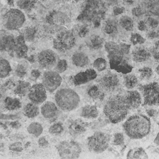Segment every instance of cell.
<instances>
[{
  "label": "cell",
  "instance_id": "1",
  "mask_svg": "<svg viewBox=\"0 0 159 159\" xmlns=\"http://www.w3.org/2000/svg\"><path fill=\"white\" fill-rule=\"evenodd\" d=\"M125 134L132 139H141L148 135L151 130V122L148 117L142 114L130 116L123 124Z\"/></svg>",
  "mask_w": 159,
  "mask_h": 159
},
{
  "label": "cell",
  "instance_id": "2",
  "mask_svg": "<svg viewBox=\"0 0 159 159\" xmlns=\"http://www.w3.org/2000/svg\"><path fill=\"white\" fill-rule=\"evenodd\" d=\"M129 110L125 95L121 94L111 96L103 108L104 115L112 124H117L122 121L127 116Z\"/></svg>",
  "mask_w": 159,
  "mask_h": 159
},
{
  "label": "cell",
  "instance_id": "3",
  "mask_svg": "<svg viewBox=\"0 0 159 159\" xmlns=\"http://www.w3.org/2000/svg\"><path fill=\"white\" fill-rule=\"evenodd\" d=\"M104 48L107 54L111 69L114 70L123 75L131 72L133 67L125 58L127 55L123 52L120 45L113 41H108L104 43Z\"/></svg>",
  "mask_w": 159,
  "mask_h": 159
},
{
  "label": "cell",
  "instance_id": "4",
  "mask_svg": "<svg viewBox=\"0 0 159 159\" xmlns=\"http://www.w3.org/2000/svg\"><path fill=\"white\" fill-rule=\"evenodd\" d=\"M105 2L102 0H90L86 2L79 15L78 20L85 22L99 24V19L105 12Z\"/></svg>",
  "mask_w": 159,
  "mask_h": 159
},
{
  "label": "cell",
  "instance_id": "5",
  "mask_svg": "<svg viewBox=\"0 0 159 159\" xmlns=\"http://www.w3.org/2000/svg\"><path fill=\"white\" fill-rule=\"evenodd\" d=\"M57 106L65 112L75 109L79 105L80 98L78 93L71 88H65L58 89L55 94Z\"/></svg>",
  "mask_w": 159,
  "mask_h": 159
},
{
  "label": "cell",
  "instance_id": "6",
  "mask_svg": "<svg viewBox=\"0 0 159 159\" xmlns=\"http://www.w3.org/2000/svg\"><path fill=\"white\" fill-rule=\"evenodd\" d=\"M25 21L24 12L19 9H10L2 17L4 28L9 30H17L19 29Z\"/></svg>",
  "mask_w": 159,
  "mask_h": 159
},
{
  "label": "cell",
  "instance_id": "7",
  "mask_svg": "<svg viewBox=\"0 0 159 159\" xmlns=\"http://www.w3.org/2000/svg\"><path fill=\"white\" fill-rule=\"evenodd\" d=\"M140 91L143 98V105L157 106L159 105V84L157 82H151L140 85Z\"/></svg>",
  "mask_w": 159,
  "mask_h": 159
},
{
  "label": "cell",
  "instance_id": "8",
  "mask_svg": "<svg viewBox=\"0 0 159 159\" xmlns=\"http://www.w3.org/2000/svg\"><path fill=\"white\" fill-rule=\"evenodd\" d=\"M109 136L102 132H96L88 138L87 145L89 150L93 153H100L104 152L109 147Z\"/></svg>",
  "mask_w": 159,
  "mask_h": 159
},
{
  "label": "cell",
  "instance_id": "9",
  "mask_svg": "<svg viewBox=\"0 0 159 159\" xmlns=\"http://www.w3.org/2000/svg\"><path fill=\"white\" fill-rule=\"evenodd\" d=\"M58 153L61 158H77L81 152L80 144L73 140H64L56 145Z\"/></svg>",
  "mask_w": 159,
  "mask_h": 159
},
{
  "label": "cell",
  "instance_id": "10",
  "mask_svg": "<svg viewBox=\"0 0 159 159\" xmlns=\"http://www.w3.org/2000/svg\"><path fill=\"white\" fill-rule=\"evenodd\" d=\"M76 43V38L73 33L69 30L59 32L53 40V47L55 49L65 52L71 50Z\"/></svg>",
  "mask_w": 159,
  "mask_h": 159
},
{
  "label": "cell",
  "instance_id": "11",
  "mask_svg": "<svg viewBox=\"0 0 159 159\" xmlns=\"http://www.w3.org/2000/svg\"><path fill=\"white\" fill-rule=\"evenodd\" d=\"M99 86L106 92L113 93L120 86V79L118 75L113 72L108 71L99 80Z\"/></svg>",
  "mask_w": 159,
  "mask_h": 159
},
{
  "label": "cell",
  "instance_id": "12",
  "mask_svg": "<svg viewBox=\"0 0 159 159\" xmlns=\"http://www.w3.org/2000/svg\"><path fill=\"white\" fill-rule=\"evenodd\" d=\"M62 78L57 71H47L42 76V84L49 93H53L61 85Z\"/></svg>",
  "mask_w": 159,
  "mask_h": 159
},
{
  "label": "cell",
  "instance_id": "13",
  "mask_svg": "<svg viewBox=\"0 0 159 159\" xmlns=\"http://www.w3.org/2000/svg\"><path fill=\"white\" fill-rule=\"evenodd\" d=\"M27 96L32 102L39 105L47 99V89L42 83H36L31 86Z\"/></svg>",
  "mask_w": 159,
  "mask_h": 159
},
{
  "label": "cell",
  "instance_id": "14",
  "mask_svg": "<svg viewBox=\"0 0 159 159\" xmlns=\"http://www.w3.org/2000/svg\"><path fill=\"white\" fill-rule=\"evenodd\" d=\"M37 61L40 66L43 68H50L57 62L56 53L52 50L46 49L41 51L37 55Z\"/></svg>",
  "mask_w": 159,
  "mask_h": 159
},
{
  "label": "cell",
  "instance_id": "15",
  "mask_svg": "<svg viewBox=\"0 0 159 159\" xmlns=\"http://www.w3.org/2000/svg\"><path fill=\"white\" fill-rule=\"evenodd\" d=\"M45 19L48 24L53 25H63L70 22L69 17L65 12L57 10L49 12Z\"/></svg>",
  "mask_w": 159,
  "mask_h": 159
},
{
  "label": "cell",
  "instance_id": "16",
  "mask_svg": "<svg viewBox=\"0 0 159 159\" xmlns=\"http://www.w3.org/2000/svg\"><path fill=\"white\" fill-rule=\"evenodd\" d=\"M97 76V73L94 69L88 68L84 71L78 73L73 76L72 80L75 86H80L96 79Z\"/></svg>",
  "mask_w": 159,
  "mask_h": 159
},
{
  "label": "cell",
  "instance_id": "17",
  "mask_svg": "<svg viewBox=\"0 0 159 159\" xmlns=\"http://www.w3.org/2000/svg\"><path fill=\"white\" fill-rule=\"evenodd\" d=\"M40 112L42 116L46 119H55L58 113V106L51 101L44 102L40 107Z\"/></svg>",
  "mask_w": 159,
  "mask_h": 159
},
{
  "label": "cell",
  "instance_id": "18",
  "mask_svg": "<svg viewBox=\"0 0 159 159\" xmlns=\"http://www.w3.org/2000/svg\"><path fill=\"white\" fill-rule=\"evenodd\" d=\"M152 54L145 47H136L133 49L131 57L132 60L135 63H142L150 59Z\"/></svg>",
  "mask_w": 159,
  "mask_h": 159
},
{
  "label": "cell",
  "instance_id": "19",
  "mask_svg": "<svg viewBox=\"0 0 159 159\" xmlns=\"http://www.w3.org/2000/svg\"><path fill=\"white\" fill-rule=\"evenodd\" d=\"M125 98L130 109L138 108L142 104V98L140 93L136 90H128Z\"/></svg>",
  "mask_w": 159,
  "mask_h": 159
},
{
  "label": "cell",
  "instance_id": "20",
  "mask_svg": "<svg viewBox=\"0 0 159 159\" xmlns=\"http://www.w3.org/2000/svg\"><path fill=\"white\" fill-rule=\"evenodd\" d=\"M25 40L23 35H19L16 39V46L14 52L17 58H22L27 57L28 48L25 44Z\"/></svg>",
  "mask_w": 159,
  "mask_h": 159
},
{
  "label": "cell",
  "instance_id": "21",
  "mask_svg": "<svg viewBox=\"0 0 159 159\" xmlns=\"http://www.w3.org/2000/svg\"><path fill=\"white\" fill-rule=\"evenodd\" d=\"M70 134L76 137L83 134L86 130V124L81 119H76L73 120L68 127Z\"/></svg>",
  "mask_w": 159,
  "mask_h": 159
},
{
  "label": "cell",
  "instance_id": "22",
  "mask_svg": "<svg viewBox=\"0 0 159 159\" xmlns=\"http://www.w3.org/2000/svg\"><path fill=\"white\" fill-rule=\"evenodd\" d=\"M16 46V39L12 35H6L1 37V50L9 53L14 52Z\"/></svg>",
  "mask_w": 159,
  "mask_h": 159
},
{
  "label": "cell",
  "instance_id": "23",
  "mask_svg": "<svg viewBox=\"0 0 159 159\" xmlns=\"http://www.w3.org/2000/svg\"><path fill=\"white\" fill-rule=\"evenodd\" d=\"M71 61L75 66L83 68L88 65L89 59L88 56L84 52H76L72 55Z\"/></svg>",
  "mask_w": 159,
  "mask_h": 159
},
{
  "label": "cell",
  "instance_id": "24",
  "mask_svg": "<svg viewBox=\"0 0 159 159\" xmlns=\"http://www.w3.org/2000/svg\"><path fill=\"white\" fill-rule=\"evenodd\" d=\"M87 94L94 101H102L105 98L104 91L98 84H93L87 89Z\"/></svg>",
  "mask_w": 159,
  "mask_h": 159
},
{
  "label": "cell",
  "instance_id": "25",
  "mask_svg": "<svg viewBox=\"0 0 159 159\" xmlns=\"http://www.w3.org/2000/svg\"><path fill=\"white\" fill-rule=\"evenodd\" d=\"M86 45L90 49L97 50L101 49L103 47L104 41L101 36L94 34L90 36L86 40Z\"/></svg>",
  "mask_w": 159,
  "mask_h": 159
},
{
  "label": "cell",
  "instance_id": "26",
  "mask_svg": "<svg viewBox=\"0 0 159 159\" xmlns=\"http://www.w3.org/2000/svg\"><path fill=\"white\" fill-rule=\"evenodd\" d=\"M98 108L94 105H86L81 108V116L85 119H95L98 116Z\"/></svg>",
  "mask_w": 159,
  "mask_h": 159
},
{
  "label": "cell",
  "instance_id": "27",
  "mask_svg": "<svg viewBox=\"0 0 159 159\" xmlns=\"http://www.w3.org/2000/svg\"><path fill=\"white\" fill-rule=\"evenodd\" d=\"M30 88L31 86L30 83L22 80H19L16 85L14 93L20 97H24L28 94Z\"/></svg>",
  "mask_w": 159,
  "mask_h": 159
},
{
  "label": "cell",
  "instance_id": "28",
  "mask_svg": "<svg viewBox=\"0 0 159 159\" xmlns=\"http://www.w3.org/2000/svg\"><path fill=\"white\" fill-rule=\"evenodd\" d=\"M4 106L8 111H15L20 109L22 104L20 101L17 98L6 97L4 100Z\"/></svg>",
  "mask_w": 159,
  "mask_h": 159
},
{
  "label": "cell",
  "instance_id": "29",
  "mask_svg": "<svg viewBox=\"0 0 159 159\" xmlns=\"http://www.w3.org/2000/svg\"><path fill=\"white\" fill-rule=\"evenodd\" d=\"M23 111L24 115L28 118H34L39 114V107L37 104L31 102L24 106Z\"/></svg>",
  "mask_w": 159,
  "mask_h": 159
},
{
  "label": "cell",
  "instance_id": "30",
  "mask_svg": "<svg viewBox=\"0 0 159 159\" xmlns=\"http://www.w3.org/2000/svg\"><path fill=\"white\" fill-rule=\"evenodd\" d=\"M103 30L109 35H114L117 32V23L116 19H109L106 20L103 26Z\"/></svg>",
  "mask_w": 159,
  "mask_h": 159
},
{
  "label": "cell",
  "instance_id": "31",
  "mask_svg": "<svg viewBox=\"0 0 159 159\" xmlns=\"http://www.w3.org/2000/svg\"><path fill=\"white\" fill-rule=\"evenodd\" d=\"M124 83L125 88L130 90L134 88L136 86H137L139 83V80L137 77L132 73H127L125 74L124 76Z\"/></svg>",
  "mask_w": 159,
  "mask_h": 159
},
{
  "label": "cell",
  "instance_id": "32",
  "mask_svg": "<svg viewBox=\"0 0 159 159\" xmlns=\"http://www.w3.org/2000/svg\"><path fill=\"white\" fill-rule=\"evenodd\" d=\"M120 26L126 31H132L134 28V22L133 19L128 16H122L119 20Z\"/></svg>",
  "mask_w": 159,
  "mask_h": 159
},
{
  "label": "cell",
  "instance_id": "33",
  "mask_svg": "<svg viewBox=\"0 0 159 159\" xmlns=\"http://www.w3.org/2000/svg\"><path fill=\"white\" fill-rule=\"evenodd\" d=\"M127 158H148V157L145 151V150L142 147H137L130 149L127 154Z\"/></svg>",
  "mask_w": 159,
  "mask_h": 159
},
{
  "label": "cell",
  "instance_id": "34",
  "mask_svg": "<svg viewBox=\"0 0 159 159\" xmlns=\"http://www.w3.org/2000/svg\"><path fill=\"white\" fill-rule=\"evenodd\" d=\"M11 66L9 62L2 57H1L0 65V76L1 78H4L8 76L11 71Z\"/></svg>",
  "mask_w": 159,
  "mask_h": 159
},
{
  "label": "cell",
  "instance_id": "35",
  "mask_svg": "<svg viewBox=\"0 0 159 159\" xmlns=\"http://www.w3.org/2000/svg\"><path fill=\"white\" fill-rule=\"evenodd\" d=\"M27 132L34 137H39L43 132V127L39 122H33L27 128Z\"/></svg>",
  "mask_w": 159,
  "mask_h": 159
},
{
  "label": "cell",
  "instance_id": "36",
  "mask_svg": "<svg viewBox=\"0 0 159 159\" xmlns=\"http://www.w3.org/2000/svg\"><path fill=\"white\" fill-rule=\"evenodd\" d=\"M37 0H17L16 5L19 9L24 11H29L32 9Z\"/></svg>",
  "mask_w": 159,
  "mask_h": 159
},
{
  "label": "cell",
  "instance_id": "37",
  "mask_svg": "<svg viewBox=\"0 0 159 159\" xmlns=\"http://www.w3.org/2000/svg\"><path fill=\"white\" fill-rule=\"evenodd\" d=\"M153 70L148 66H143L139 70V79L142 81H147L152 77Z\"/></svg>",
  "mask_w": 159,
  "mask_h": 159
},
{
  "label": "cell",
  "instance_id": "38",
  "mask_svg": "<svg viewBox=\"0 0 159 159\" xmlns=\"http://www.w3.org/2000/svg\"><path fill=\"white\" fill-rule=\"evenodd\" d=\"M107 66V61L102 57H98L95 59L93 63V66L97 71L101 72L104 71Z\"/></svg>",
  "mask_w": 159,
  "mask_h": 159
},
{
  "label": "cell",
  "instance_id": "39",
  "mask_svg": "<svg viewBox=\"0 0 159 159\" xmlns=\"http://www.w3.org/2000/svg\"><path fill=\"white\" fill-rule=\"evenodd\" d=\"M64 128L63 124L61 122H57L52 124L48 129L50 134L53 135H60L63 132Z\"/></svg>",
  "mask_w": 159,
  "mask_h": 159
},
{
  "label": "cell",
  "instance_id": "40",
  "mask_svg": "<svg viewBox=\"0 0 159 159\" xmlns=\"http://www.w3.org/2000/svg\"><path fill=\"white\" fill-rule=\"evenodd\" d=\"M130 41L134 45H142L145 42V39L143 38L140 34L132 33L130 37Z\"/></svg>",
  "mask_w": 159,
  "mask_h": 159
},
{
  "label": "cell",
  "instance_id": "41",
  "mask_svg": "<svg viewBox=\"0 0 159 159\" xmlns=\"http://www.w3.org/2000/svg\"><path fill=\"white\" fill-rule=\"evenodd\" d=\"M27 65L25 63H24V62L19 63L15 70L16 75L19 78L24 77L27 74Z\"/></svg>",
  "mask_w": 159,
  "mask_h": 159
},
{
  "label": "cell",
  "instance_id": "42",
  "mask_svg": "<svg viewBox=\"0 0 159 159\" xmlns=\"http://www.w3.org/2000/svg\"><path fill=\"white\" fill-rule=\"evenodd\" d=\"M36 32H37V30L35 27H30L27 28L25 30L24 34L23 35L25 40L28 42H31V41L34 40V39H35V37Z\"/></svg>",
  "mask_w": 159,
  "mask_h": 159
},
{
  "label": "cell",
  "instance_id": "43",
  "mask_svg": "<svg viewBox=\"0 0 159 159\" xmlns=\"http://www.w3.org/2000/svg\"><path fill=\"white\" fill-rule=\"evenodd\" d=\"M148 29H155L159 26V20L152 16H148L145 20Z\"/></svg>",
  "mask_w": 159,
  "mask_h": 159
},
{
  "label": "cell",
  "instance_id": "44",
  "mask_svg": "<svg viewBox=\"0 0 159 159\" xmlns=\"http://www.w3.org/2000/svg\"><path fill=\"white\" fill-rule=\"evenodd\" d=\"M67 68H68V63L66 60L65 59L59 60L56 64V71L59 73H61L65 71Z\"/></svg>",
  "mask_w": 159,
  "mask_h": 159
},
{
  "label": "cell",
  "instance_id": "45",
  "mask_svg": "<svg viewBox=\"0 0 159 159\" xmlns=\"http://www.w3.org/2000/svg\"><path fill=\"white\" fill-rule=\"evenodd\" d=\"M113 144L114 145H122L124 143V136L121 132L116 133L113 137Z\"/></svg>",
  "mask_w": 159,
  "mask_h": 159
},
{
  "label": "cell",
  "instance_id": "46",
  "mask_svg": "<svg viewBox=\"0 0 159 159\" xmlns=\"http://www.w3.org/2000/svg\"><path fill=\"white\" fill-rule=\"evenodd\" d=\"M145 14V10L140 6H135L132 9V14L136 18H140L143 16Z\"/></svg>",
  "mask_w": 159,
  "mask_h": 159
},
{
  "label": "cell",
  "instance_id": "47",
  "mask_svg": "<svg viewBox=\"0 0 159 159\" xmlns=\"http://www.w3.org/2000/svg\"><path fill=\"white\" fill-rule=\"evenodd\" d=\"M146 37L147 39L150 40H154L159 38V30L155 29H148L146 32Z\"/></svg>",
  "mask_w": 159,
  "mask_h": 159
},
{
  "label": "cell",
  "instance_id": "48",
  "mask_svg": "<svg viewBox=\"0 0 159 159\" xmlns=\"http://www.w3.org/2000/svg\"><path fill=\"white\" fill-rule=\"evenodd\" d=\"M9 148L10 150L19 152H21L23 150V147L21 142H14L11 143L9 146Z\"/></svg>",
  "mask_w": 159,
  "mask_h": 159
},
{
  "label": "cell",
  "instance_id": "49",
  "mask_svg": "<svg viewBox=\"0 0 159 159\" xmlns=\"http://www.w3.org/2000/svg\"><path fill=\"white\" fill-rule=\"evenodd\" d=\"M137 28L140 31H145L147 32L148 30V28L147 25L145 20H140L137 24Z\"/></svg>",
  "mask_w": 159,
  "mask_h": 159
},
{
  "label": "cell",
  "instance_id": "50",
  "mask_svg": "<svg viewBox=\"0 0 159 159\" xmlns=\"http://www.w3.org/2000/svg\"><path fill=\"white\" fill-rule=\"evenodd\" d=\"M16 84H15V82L13 81L12 79H8V80L4 83L3 87L4 89H10L14 88L16 86Z\"/></svg>",
  "mask_w": 159,
  "mask_h": 159
},
{
  "label": "cell",
  "instance_id": "51",
  "mask_svg": "<svg viewBox=\"0 0 159 159\" xmlns=\"http://www.w3.org/2000/svg\"><path fill=\"white\" fill-rule=\"evenodd\" d=\"M38 144L39 147L42 148H46L48 146V142L47 141L45 137H40L39 139L38 140Z\"/></svg>",
  "mask_w": 159,
  "mask_h": 159
},
{
  "label": "cell",
  "instance_id": "52",
  "mask_svg": "<svg viewBox=\"0 0 159 159\" xmlns=\"http://www.w3.org/2000/svg\"><path fill=\"white\" fill-rule=\"evenodd\" d=\"M125 9L123 7H119L117 6H115L113 8V14L114 16H118L122 14L124 12Z\"/></svg>",
  "mask_w": 159,
  "mask_h": 159
},
{
  "label": "cell",
  "instance_id": "53",
  "mask_svg": "<svg viewBox=\"0 0 159 159\" xmlns=\"http://www.w3.org/2000/svg\"><path fill=\"white\" fill-rule=\"evenodd\" d=\"M146 112L147 114L150 117H155L157 115H158V112L157 111V110L154 109H148L146 110Z\"/></svg>",
  "mask_w": 159,
  "mask_h": 159
},
{
  "label": "cell",
  "instance_id": "54",
  "mask_svg": "<svg viewBox=\"0 0 159 159\" xmlns=\"http://www.w3.org/2000/svg\"><path fill=\"white\" fill-rule=\"evenodd\" d=\"M89 32V30L88 29V27L86 26H83L81 27V29H80V31H79V34H80V36L81 37H84Z\"/></svg>",
  "mask_w": 159,
  "mask_h": 159
},
{
  "label": "cell",
  "instance_id": "55",
  "mask_svg": "<svg viewBox=\"0 0 159 159\" xmlns=\"http://www.w3.org/2000/svg\"><path fill=\"white\" fill-rule=\"evenodd\" d=\"M31 76L34 78V79H37L39 78L40 75H41V73L40 71L39 70H37V69H34L31 71Z\"/></svg>",
  "mask_w": 159,
  "mask_h": 159
},
{
  "label": "cell",
  "instance_id": "56",
  "mask_svg": "<svg viewBox=\"0 0 159 159\" xmlns=\"http://www.w3.org/2000/svg\"><path fill=\"white\" fill-rule=\"evenodd\" d=\"M151 54L153 55L154 59L157 61H159V51L156 50L155 48H153L152 52H150Z\"/></svg>",
  "mask_w": 159,
  "mask_h": 159
},
{
  "label": "cell",
  "instance_id": "57",
  "mask_svg": "<svg viewBox=\"0 0 159 159\" xmlns=\"http://www.w3.org/2000/svg\"><path fill=\"white\" fill-rule=\"evenodd\" d=\"M120 0H104L106 4H107L108 5H111V6H117L119 4V3L120 2Z\"/></svg>",
  "mask_w": 159,
  "mask_h": 159
},
{
  "label": "cell",
  "instance_id": "58",
  "mask_svg": "<svg viewBox=\"0 0 159 159\" xmlns=\"http://www.w3.org/2000/svg\"><path fill=\"white\" fill-rule=\"evenodd\" d=\"M9 125L14 129H17L20 126V124L18 121H14L9 123Z\"/></svg>",
  "mask_w": 159,
  "mask_h": 159
},
{
  "label": "cell",
  "instance_id": "59",
  "mask_svg": "<svg viewBox=\"0 0 159 159\" xmlns=\"http://www.w3.org/2000/svg\"><path fill=\"white\" fill-rule=\"evenodd\" d=\"M123 2L126 5L131 6V5H132V4H134L135 3V0H123Z\"/></svg>",
  "mask_w": 159,
  "mask_h": 159
},
{
  "label": "cell",
  "instance_id": "60",
  "mask_svg": "<svg viewBox=\"0 0 159 159\" xmlns=\"http://www.w3.org/2000/svg\"><path fill=\"white\" fill-rule=\"evenodd\" d=\"M154 48L159 51V38L157 39V40L154 43Z\"/></svg>",
  "mask_w": 159,
  "mask_h": 159
},
{
  "label": "cell",
  "instance_id": "61",
  "mask_svg": "<svg viewBox=\"0 0 159 159\" xmlns=\"http://www.w3.org/2000/svg\"><path fill=\"white\" fill-rule=\"evenodd\" d=\"M154 143L157 145H159V132L157 134V135H156L154 139Z\"/></svg>",
  "mask_w": 159,
  "mask_h": 159
},
{
  "label": "cell",
  "instance_id": "62",
  "mask_svg": "<svg viewBox=\"0 0 159 159\" xmlns=\"http://www.w3.org/2000/svg\"><path fill=\"white\" fill-rule=\"evenodd\" d=\"M155 72L157 73V74L158 75H159V64L157 66V67L155 68Z\"/></svg>",
  "mask_w": 159,
  "mask_h": 159
},
{
  "label": "cell",
  "instance_id": "63",
  "mask_svg": "<svg viewBox=\"0 0 159 159\" xmlns=\"http://www.w3.org/2000/svg\"><path fill=\"white\" fill-rule=\"evenodd\" d=\"M53 1H54L55 2H58V1H64V0H53Z\"/></svg>",
  "mask_w": 159,
  "mask_h": 159
},
{
  "label": "cell",
  "instance_id": "64",
  "mask_svg": "<svg viewBox=\"0 0 159 159\" xmlns=\"http://www.w3.org/2000/svg\"><path fill=\"white\" fill-rule=\"evenodd\" d=\"M158 114H159V111H158ZM157 124H158V125H159V121H158V122H157Z\"/></svg>",
  "mask_w": 159,
  "mask_h": 159
}]
</instances>
